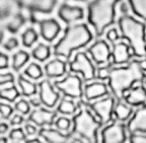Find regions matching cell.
<instances>
[{"instance_id":"obj_19","label":"cell","mask_w":146,"mask_h":143,"mask_svg":"<svg viewBox=\"0 0 146 143\" xmlns=\"http://www.w3.org/2000/svg\"><path fill=\"white\" fill-rule=\"evenodd\" d=\"M71 133H62L58 129H52V128H44L42 127L39 130V136L42 137L46 143H67L70 140L72 136Z\"/></svg>"},{"instance_id":"obj_22","label":"cell","mask_w":146,"mask_h":143,"mask_svg":"<svg viewBox=\"0 0 146 143\" xmlns=\"http://www.w3.org/2000/svg\"><path fill=\"white\" fill-rule=\"evenodd\" d=\"M133 111L132 107L127 104L125 102H117L116 106H115L114 110V117L116 118L117 121H120V122H126V121H129V119L132 117Z\"/></svg>"},{"instance_id":"obj_1","label":"cell","mask_w":146,"mask_h":143,"mask_svg":"<svg viewBox=\"0 0 146 143\" xmlns=\"http://www.w3.org/2000/svg\"><path fill=\"white\" fill-rule=\"evenodd\" d=\"M146 76V58L132 60L126 65L114 66L110 63L98 68L96 78L108 80V86L117 102L124 98L125 93L135 86L136 83H143Z\"/></svg>"},{"instance_id":"obj_33","label":"cell","mask_w":146,"mask_h":143,"mask_svg":"<svg viewBox=\"0 0 146 143\" xmlns=\"http://www.w3.org/2000/svg\"><path fill=\"white\" fill-rule=\"evenodd\" d=\"M14 110L18 113H21V115H27L31 113V104L30 102L21 98L14 104Z\"/></svg>"},{"instance_id":"obj_30","label":"cell","mask_w":146,"mask_h":143,"mask_svg":"<svg viewBox=\"0 0 146 143\" xmlns=\"http://www.w3.org/2000/svg\"><path fill=\"white\" fill-rule=\"evenodd\" d=\"M21 96V93L17 90L15 85H12L7 88L0 89V98L7 100L8 102H13Z\"/></svg>"},{"instance_id":"obj_34","label":"cell","mask_w":146,"mask_h":143,"mask_svg":"<svg viewBox=\"0 0 146 143\" xmlns=\"http://www.w3.org/2000/svg\"><path fill=\"white\" fill-rule=\"evenodd\" d=\"M54 125L60 131H68L72 127V121L66 117H59L56 119Z\"/></svg>"},{"instance_id":"obj_9","label":"cell","mask_w":146,"mask_h":143,"mask_svg":"<svg viewBox=\"0 0 146 143\" xmlns=\"http://www.w3.org/2000/svg\"><path fill=\"white\" fill-rule=\"evenodd\" d=\"M102 143H126L127 128L123 122L113 121L103 128L100 132Z\"/></svg>"},{"instance_id":"obj_36","label":"cell","mask_w":146,"mask_h":143,"mask_svg":"<svg viewBox=\"0 0 146 143\" xmlns=\"http://www.w3.org/2000/svg\"><path fill=\"white\" fill-rule=\"evenodd\" d=\"M106 38H107L108 41L111 42L112 45H113V44L119 42V39L121 38V36L119 35L118 30L115 29V27H113V29H110V30L107 32V34H106Z\"/></svg>"},{"instance_id":"obj_2","label":"cell","mask_w":146,"mask_h":143,"mask_svg":"<svg viewBox=\"0 0 146 143\" xmlns=\"http://www.w3.org/2000/svg\"><path fill=\"white\" fill-rule=\"evenodd\" d=\"M92 33L86 23L70 25L64 31V35L54 45L53 54L55 56L70 59L74 51L84 48L92 41Z\"/></svg>"},{"instance_id":"obj_45","label":"cell","mask_w":146,"mask_h":143,"mask_svg":"<svg viewBox=\"0 0 146 143\" xmlns=\"http://www.w3.org/2000/svg\"><path fill=\"white\" fill-rule=\"evenodd\" d=\"M8 129H9L8 124H6V123H4V122L0 123V135L5 134V133L8 131Z\"/></svg>"},{"instance_id":"obj_38","label":"cell","mask_w":146,"mask_h":143,"mask_svg":"<svg viewBox=\"0 0 146 143\" xmlns=\"http://www.w3.org/2000/svg\"><path fill=\"white\" fill-rule=\"evenodd\" d=\"M129 143H146V134H129Z\"/></svg>"},{"instance_id":"obj_17","label":"cell","mask_w":146,"mask_h":143,"mask_svg":"<svg viewBox=\"0 0 146 143\" xmlns=\"http://www.w3.org/2000/svg\"><path fill=\"white\" fill-rule=\"evenodd\" d=\"M110 94L109 86L104 81H94L87 83L83 88V95L86 102H94Z\"/></svg>"},{"instance_id":"obj_48","label":"cell","mask_w":146,"mask_h":143,"mask_svg":"<svg viewBox=\"0 0 146 143\" xmlns=\"http://www.w3.org/2000/svg\"><path fill=\"white\" fill-rule=\"evenodd\" d=\"M143 83H144V85L146 86V76H145V78H144V81H143Z\"/></svg>"},{"instance_id":"obj_21","label":"cell","mask_w":146,"mask_h":143,"mask_svg":"<svg viewBox=\"0 0 146 143\" xmlns=\"http://www.w3.org/2000/svg\"><path fill=\"white\" fill-rule=\"evenodd\" d=\"M58 0H32L29 5L31 13H44L49 14L54 10L57 5Z\"/></svg>"},{"instance_id":"obj_20","label":"cell","mask_w":146,"mask_h":143,"mask_svg":"<svg viewBox=\"0 0 146 143\" xmlns=\"http://www.w3.org/2000/svg\"><path fill=\"white\" fill-rule=\"evenodd\" d=\"M67 71L66 61L56 58L45 65V73L49 78H59L65 75Z\"/></svg>"},{"instance_id":"obj_35","label":"cell","mask_w":146,"mask_h":143,"mask_svg":"<svg viewBox=\"0 0 146 143\" xmlns=\"http://www.w3.org/2000/svg\"><path fill=\"white\" fill-rule=\"evenodd\" d=\"M13 114V109L11 108L10 104H4V102H0V116L4 120H8Z\"/></svg>"},{"instance_id":"obj_4","label":"cell","mask_w":146,"mask_h":143,"mask_svg":"<svg viewBox=\"0 0 146 143\" xmlns=\"http://www.w3.org/2000/svg\"><path fill=\"white\" fill-rule=\"evenodd\" d=\"M123 0H92L87 5V21L96 37H102L106 30L115 23L117 4Z\"/></svg>"},{"instance_id":"obj_25","label":"cell","mask_w":146,"mask_h":143,"mask_svg":"<svg viewBox=\"0 0 146 143\" xmlns=\"http://www.w3.org/2000/svg\"><path fill=\"white\" fill-rule=\"evenodd\" d=\"M30 60V54L23 50H18L12 55V68L14 71H19Z\"/></svg>"},{"instance_id":"obj_13","label":"cell","mask_w":146,"mask_h":143,"mask_svg":"<svg viewBox=\"0 0 146 143\" xmlns=\"http://www.w3.org/2000/svg\"><path fill=\"white\" fill-rule=\"evenodd\" d=\"M130 50L131 48L129 44L123 41L113 44L111 64L114 66H122L128 64L133 57V54L130 52Z\"/></svg>"},{"instance_id":"obj_8","label":"cell","mask_w":146,"mask_h":143,"mask_svg":"<svg viewBox=\"0 0 146 143\" xmlns=\"http://www.w3.org/2000/svg\"><path fill=\"white\" fill-rule=\"evenodd\" d=\"M54 86L63 93L65 98L75 100L83 96L82 79L76 74H68L62 80H56Z\"/></svg>"},{"instance_id":"obj_7","label":"cell","mask_w":146,"mask_h":143,"mask_svg":"<svg viewBox=\"0 0 146 143\" xmlns=\"http://www.w3.org/2000/svg\"><path fill=\"white\" fill-rule=\"evenodd\" d=\"M69 69L71 72L81 74L82 79L84 81H89L96 78L98 70L86 52L76 53L74 59L69 64Z\"/></svg>"},{"instance_id":"obj_43","label":"cell","mask_w":146,"mask_h":143,"mask_svg":"<svg viewBox=\"0 0 146 143\" xmlns=\"http://www.w3.org/2000/svg\"><path fill=\"white\" fill-rule=\"evenodd\" d=\"M129 4H127L126 2H121V5H120V11H121L122 15H125V14H128V11H129Z\"/></svg>"},{"instance_id":"obj_11","label":"cell","mask_w":146,"mask_h":143,"mask_svg":"<svg viewBox=\"0 0 146 143\" xmlns=\"http://www.w3.org/2000/svg\"><path fill=\"white\" fill-rule=\"evenodd\" d=\"M38 87H39V98L42 104L49 109L54 108L60 100V93L57 90H55L50 80H42L38 84Z\"/></svg>"},{"instance_id":"obj_14","label":"cell","mask_w":146,"mask_h":143,"mask_svg":"<svg viewBox=\"0 0 146 143\" xmlns=\"http://www.w3.org/2000/svg\"><path fill=\"white\" fill-rule=\"evenodd\" d=\"M57 115V111H50L44 108H40V109H36L31 112L29 116V122L39 127L52 126L54 125L55 121L58 118Z\"/></svg>"},{"instance_id":"obj_16","label":"cell","mask_w":146,"mask_h":143,"mask_svg":"<svg viewBox=\"0 0 146 143\" xmlns=\"http://www.w3.org/2000/svg\"><path fill=\"white\" fill-rule=\"evenodd\" d=\"M58 16L63 23L66 25H70L72 23H75L80 19H83L84 17V10L80 6H73L67 3H63L58 8Z\"/></svg>"},{"instance_id":"obj_10","label":"cell","mask_w":146,"mask_h":143,"mask_svg":"<svg viewBox=\"0 0 146 143\" xmlns=\"http://www.w3.org/2000/svg\"><path fill=\"white\" fill-rule=\"evenodd\" d=\"M86 53L90 55L91 60L98 66H106L112 60V49L105 40L96 41L87 48Z\"/></svg>"},{"instance_id":"obj_26","label":"cell","mask_w":146,"mask_h":143,"mask_svg":"<svg viewBox=\"0 0 146 143\" xmlns=\"http://www.w3.org/2000/svg\"><path fill=\"white\" fill-rule=\"evenodd\" d=\"M32 56L34 59L40 62H45L51 57V47L46 44H39L32 51Z\"/></svg>"},{"instance_id":"obj_27","label":"cell","mask_w":146,"mask_h":143,"mask_svg":"<svg viewBox=\"0 0 146 143\" xmlns=\"http://www.w3.org/2000/svg\"><path fill=\"white\" fill-rule=\"evenodd\" d=\"M127 1L133 13L146 21V0H127Z\"/></svg>"},{"instance_id":"obj_24","label":"cell","mask_w":146,"mask_h":143,"mask_svg":"<svg viewBox=\"0 0 146 143\" xmlns=\"http://www.w3.org/2000/svg\"><path fill=\"white\" fill-rule=\"evenodd\" d=\"M18 86L21 87V93L25 96H33L38 92V85L34 82L30 81L29 79L23 76V75H19L18 76Z\"/></svg>"},{"instance_id":"obj_42","label":"cell","mask_w":146,"mask_h":143,"mask_svg":"<svg viewBox=\"0 0 146 143\" xmlns=\"http://www.w3.org/2000/svg\"><path fill=\"white\" fill-rule=\"evenodd\" d=\"M25 133H27V135L33 136V135H35L38 129H36V126L35 125V124H33V123H27L25 126Z\"/></svg>"},{"instance_id":"obj_32","label":"cell","mask_w":146,"mask_h":143,"mask_svg":"<svg viewBox=\"0 0 146 143\" xmlns=\"http://www.w3.org/2000/svg\"><path fill=\"white\" fill-rule=\"evenodd\" d=\"M8 138L13 142H21L27 140V134L23 131V128H14L9 132Z\"/></svg>"},{"instance_id":"obj_44","label":"cell","mask_w":146,"mask_h":143,"mask_svg":"<svg viewBox=\"0 0 146 143\" xmlns=\"http://www.w3.org/2000/svg\"><path fill=\"white\" fill-rule=\"evenodd\" d=\"M30 104H31V106H33V107L39 108L40 106H41L42 102H41V100H40L39 96H38V98H34V96H33V98L30 100Z\"/></svg>"},{"instance_id":"obj_3","label":"cell","mask_w":146,"mask_h":143,"mask_svg":"<svg viewBox=\"0 0 146 143\" xmlns=\"http://www.w3.org/2000/svg\"><path fill=\"white\" fill-rule=\"evenodd\" d=\"M121 38L128 42L132 54L137 58L146 57V25L134 16L125 14L118 19Z\"/></svg>"},{"instance_id":"obj_47","label":"cell","mask_w":146,"mask_h":143,"mask_svg":"<svg viewBox=\"0 0 146 143\" xmlns=\"http://www.w3.org/2000/svg\"><path fill=\"white\" fill-rule=\"evenodd\" d=\"M25 143H43L39 138H34V139H29V140H25Z\"/></svg>"},{"instance_id":"obj_41","label":"cell","mask_w":146,"mask_h":143,"mask_svg":"<svg viewBox=\"0 0 146 143\" xmlns=\"http://www.w3.org/2000/svg\"><path fill=\"white\" fill-rule=\"evenodd\" d=\"M9 64V58L6 54L0 52V70L6 69Z\"/></svg>"},{"instance_id":"obj_5","label":"cell","mask_w":146,"mask_h":143,"mask_svg":"<svg viewBox=\"0 0 146 143\" xmlns=\"http://www.w3.org/2000/svg\"><path fill=\"white\" fill-rule=\"evenodd\" d=\"M78 112L72 117V134L84 139L87 143H98V130L104 125L86 106V102H77Z\"/></svg>"},{"instance_id":"obj_40","label":"cell","mask_w":146,"mask_h":143,"mask_svg":"<svg viewBox=\"0 0 146 143\" xmlns=\"http://www.w3.org/2000/svg\"><path fill=\"white\" fill-rule=\"evenodd\" d=\"M25 122V118H23V115H19V114H16L10 119V125L11 126H18L21 125L23 123Z\"/></svg>"},{"instance_id":"obj_31","label":"cell","mask_w":146,"mask_h":143,"mask_svg":"<svg viewBox=\"0 0 146 143\" xmlns=\"http://www.w3.org/2000/svg\"><path fill=\"white\" fill-rule=\"evenodd\" d=\"M25 23V17L23 14H15L13 17L11 18V21L8 23L7 29L10 33L15 34L17 33V31L23 27Z\"/></svg>"},{"instance_id":"obj_23","label":"cell","mask_w":146,"mask_h":143,"mask_svg":"<svg viewBox=\"0 0 146 143\" xmlns=\"http://www.w3.org/2000/svg\"><path fill=\"white\" fill-rule=\"evenodd\" d=\"M77 110H78L77 104H75V102H73L72 98H62L59 104H58L56 111H57L58 114H62V115H67V116H69V115H74V114H76Z\"/></svg>"},{"instance_id":"obj_18","label":"cell","mask_w":146,"mask_h":143,"mask_svg":"<svg viewBox=\"0 0 146 143\" xmlns=\"http://www.w3.org/2000/svg\"><path fill=\"white\" fill-rule=\"evenodd\" d=\"M123 100L131 107H146V86L144 83L135 85L128 90Z\"/></svg>"},{"instance_id":"obj_28","label":"cell","mask_w":146,"mask_h":143,"mask_svg":"<svg viewBox=\"0 0 146 143\" xmlns=\"http://www.w3.org/2000/svg\"><path fill=\"white\" fill-rule=\"evenodd\" d=\"M39 39V35L34 27H27L21 34V43L25 48L33 47L35 43Z\"/></svg>"},{"instance_id":"obj_39","label":"cell","mask_w":146,"mask_h":143,"mask_svg":"<svg viewBox=\"0 0 146 143\" xmlns=\"http://www.w3.org/2000/svg\"><path fill=\"white\" fill-rule=\"evenodd\" d=\"M3 47H4V49L6 51L14 50V49H16L18 47V40L16 38H10V39H8L5 42Z\"/></svg>"},{"instance_id":"obj_50","label":"cell","mask_w":146,"mask_h":143,"mask_svg":"<svg viewBox=\"0 0 146 143\" xmlns=\"http://www.w3.org/2000/svg\"><path fill=\"white\" fill-rule=\"evenodd\" d=\"M13 143H18V142H13Z\"/></svg>"},{"instance_id":"obj_15","label":"cell","mask_w":146,"mask_h":143,"mask_svg":"<svg viewBox=\"0 0 146 143\" xmlns=\"http://www.w3.org/2000/svg\"><path fill=\"white\" fill-rule=\"evenodd\" d=\"M40 36L48 43L56 40L61 32V25L55 18H46L39 21Z\"/></svg>"},{"instance_id":"obj_37","label":"cell","mask_w":146,"mask_h":143,"mask_svg":"<svg viewBox=\"0 0 146 143\" xmlns=\"http://www.w3.org/2000/svg\"><path fill=\"white\" fill-rule=\"evenodd\" d=\"M14 75L10 72L7 73H0V85H3V84L6 83H14Z\"/></svg>"},{"instance_id":"obj_46","label":"cell","mask_w":146,"mask_h":143,"mask_svg":"<svg viewBox=\"0 0 146 143\" xmlns=\"http://www.w3.org/2000/svg\"><path fill=\"white\" fill-rule=\"evenodd\" d=\"M70 143H85V142L83 141V139L80 138V137H75V138L71 139Z\"/></svg>"},{"instance_id":"obj_29","label":"cell","mask_w":146,"mask_h":143,"mask_svg":"<svg viewBox=\"0 0 146 143\" xmlns=\"http://www.w3.org/2000/svg\"><path fill=\"white\" fill-rule=\"evenodd\" d=\"M23 75H25V76H27V77L33 80H39L43 77L44 72H43L42 67L39 64L33 62V63H31L30 65L25 69Z\"/></svg>"},{"instance_id":"obj_12","label":"cell","mask_w":146,"mask_h":143,"mask_svg":"<svg viewBox=\"0 0 146 143\" xmlns=\"http://www.w3.org/2000/svg\"><path fill=\"white\" fill-rule=\"evenodd\" d=\"M129 134H146V107H139L133 113L127 125Z\"/></svg>"},{"instance_id":"obj_49","label":"cell","mask_w":146,"mask_h":143,"mask_svg":"<svg viewBox=\"0 0 146 143\" xmlns=\"http://www.w3.org/2000/svg\"><path fill=\"white\" fill-rule=\"evenodd\" d=\"M71 1H86V0H71Z\"/></svg>"},{"instance_id":"obj_6","label":"cell","mask_w":146,"mask_h":143,"mask_svg":"<svg viewBox=\"0 0 146 143\" xmlns=\"http://www.w3.org/2000/svg\"><path fill=\"white\" fill-rule=\"evenodd\" d=\"M116 102L117 100L114 95L109 94L94 102H86V106L104 125H107L114 121V110Z\"/></svg>"}]
</instances>
